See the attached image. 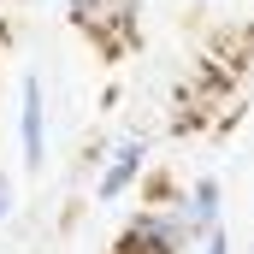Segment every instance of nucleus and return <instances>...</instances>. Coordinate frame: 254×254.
Wrapping results in <instances>:
<instances>
[{
  "instance_id": "1",
  "label": "nucleus",
  "mask_w": 254,
  "mask_h": 254,
  "mask_svg": "<svg viewBox=\"0 0 254 254\" xmlns=\"http://www.w3.org/2000/svg\"><path fill=\"white\" fill-rule=\"evenodd\" d=\"M190 249L195 237H190V219H184V201H160V207H142L125 225L113 254H190Z\"/></svg>"
},
{
  "instance_id": "2",
  "label": "nucleus",
  "mask_w": 254,
  "mask_h": 254,
  "mask_svg": "<svg viewBox=\"0 0 254 254\" xmlns=\"http://www.w3.org/2000/svg\"><path fill=\"white\" fill-rule=\"evenodd\" d=\"M142 166H148V142H142V136L113 142V148L95 160V201H125V195L142 184Z\"/></svg>"
},
{
  "instance_id": "3",
  "label": "nucleus",
  "mask_w": 254,
  "mask_h": 254,
  "mask_svg": "<svg viewBox=\"0 0 254 254\" xmlns=\"http://www.w3.org/2000/svg\"><path fill=\"white\" fill-rule=\"evenodd\" d=\"M77 30H89L101 48H130L136 42V0H65Z\"/></svg>"
},
{
  "instance_id": "4",
  "label": "nucleus",
  "mask_w": 254,
  "mask_h": 254,
  "mask_svg": "<svg viewBox=\"0 0 254 254\" xmlns=\"http://www.w3.org/2000/svg\"><path fill=\"white\" fill-rule=\"evenodd\" d=\"M18 148H24L30 172L48 166V89H42V77L18 83Z\"/></svg>"
},
{
  "instance_id": "5",
  "label": "nucleus",
  "mask_w": 254,
  "mask_h": 254,
  "mask_svg": "<svg viewBox=\"0 0 254 254\" xmlns=\"http://www.w3.org/2000/svg\"><path fill=\"white\" fill-rule=\"evenodd\" d=\"M178 201H184V219H190L195 243H201L207 231H219V213H225V184H219V178H195Z\"/></svg>"
},
{
  "instance_id": "6",
  "label": "nucleus",
  "mask_w": 254,
  "mask_h": 254,
  "mask_svg": "<svg viewBox=\"0 0 254 254\" xmlns=\"http://www.w3.org/2000/svg\"><path fill=\"white\" fill-rule=\"evenodd\" d=\"M190 254H231V237H225V225H219V231H207V237H201Z\"/></svg>"
},
{
  "instance_id": "7",
  "label": "nucleus",
  "mask_w": 254,
  "mask_h": 254,
  "mask_svg": "<svg viewBox=\"0 0 254 254\" xmlns=\"http://www.w3.org/2000/svg\"><path fill=\"white\" fill-rule=\"evenodd\" d=\"M12 207H18V184H12V172H0V225L12 219Z\"/></svg>"
}]
</instances>
